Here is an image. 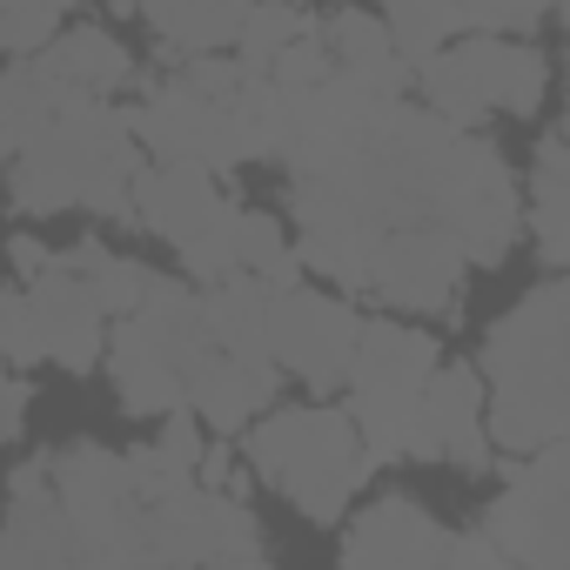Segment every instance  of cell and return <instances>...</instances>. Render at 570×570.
<instances>
[{
	"label": "cell",
	"instance_id": "2",
	"mask_svg": "<svg viewBox=\"0 0 570 570\" xmlns=\"http://www.w3.org/2000/svg\"><path fill=\"white\" fill-rule=\"evenodd\" d=\"M563 316H570V289L543 282L517 303V316H503L490 330L483 370L497 383V403L483 410L490 443L530 456L543 443H563L570 430V396H563Z\"/></svg>",
	"mask_w": 570,
	"mask_h": 570
},
{
	"label": "cell",
	"instance_id": "18",
	"mask_svg": "<svg viewBox=\"0 0 570 570\" xmlns=\"http://www.w3.org/2000/svg\"><path fill=\"white\" fill-rule=\"evenodd\" d=\"M41 61H48L61 81L88 88V95H108V88H121V81L135 75L128 48H121L115 35H101V28H75V35H55V41L41 48Z\"/></svg>",
	"mask_w": 570,
	"mask_h": 570
},
{
	"label": "cell",
	"instance_id": "12",
	"mask_svg": "<svg viewBox=\"0 0 570 570\" xmlns=\"http://www.w3.org/2000/svg\"><path fill=\"white\" fill-rule=\"evenodd\" d=\"M423 430L430 456L456 463L463 476L490 470V430H483V376L470 363H436L423 376Z\"/></svg>",
	"mask_w": 570,
	"mask_h": 570
},
{
	"label": "cell",
	"instance_id": "3",
	"mask_svg": "<svg viewBox=\"0 0 570 570\" xmlns=\"http://www.w3.org/2000/svg\"><path fill=\"white\" fill-rule=\"evenodd\" d=\"M248 463L289 503H303V517H316V523H336L343 503L356 497V483L376 470L343 410H275V416H262L255 436H248Z\"/></svg>",
	"mask_w": 570,
	"mask_h": 570
},
{
	"label": "cell",
	"instance_id": "19",
	"mask_svg": "<svg viewBox=\"0 0 570 570\" xmlns=\"http://www.w3.org/2000/svg\"><path fill=\"white\" fill-rule=\"evenodd\" d=\"M563 202H570V168H563V135L537 141V175H530V228H537V255L550 268H563L570 255V228H563Z\"/></svg>",
	"mask_w": 570,
	"mask_h": 570
},
{
	"label": "cell",
	"instance_id": "20",
	"mask_svg": "<svg viewBox=\"0 0 570 570\" xmlns=\"http://www.w3.org/2000/svg\"><path fill=\"white\" fill-rule=\"evenodd\" d=\"M383 28H390V48H396L410 68L430 61L436 48H450L456 35H470L450 0H383Z\"/></svg>",
	"mask_w": 570,
	"mask_h": 570
},
{
	"label": "cell",
	"instance_id": "27",
	"mask_svg": "<svg viewBox=\"0 0 570 570\" xmlns=\"http://www.w3.org/2000/svg\"><path fill=\"white\" fill-rule=\"evenodd\" d=\"M0 370H8V363H0Z\"/></svg>",
	"mask_w": 570,
	"mask_h": 570
},
{
	"label": "cell",
	"instance_id": "10",
	"mask_svg": "<svg viewBox=\"0 0 570 570\" xmlns=\"http://www.w3.org/2000/svg\"><path fill=\"white\" fill-rule=\"evenodd\" d=\"M28 309H35V330H41V356L48 363L75 370V376H88L101 363V350H108V309L88 289V275H75L61 255L41 275H28Z\"/></svg>",
	"mask_w": 570,
	"mask_h": 570
},
{
	"label": "cell",
	"instance_id": "21",
	"mask_svg": "<svg viewBox=\"0 0 570 570\" xmlns=\"http://www.w3.org/2000/svg\"><path fill=\"white\" fill-rule=\"evenodd\" d=\"M303 35H309L303 0H248V14H242V28H235V48H242L248 68H268L282 48L303 41Z\"/></svg>",
	"mask_w": 570,
	"mask_h": 570
},
{
	"label": "cell",
	"instance_id": "13",
	"mask_svg": "<svg viewBox=\"0 0 570 570\" xmlns=\"http://www.w3.org/2000/svg\"><path fill=\"white\" fill-rule=\"evenodd\" d=\"M188 410L215 430H242L248 416L275 410V363L268 356H228L202 330V350L188 363Z\"/></svg>",
	"mask_w": 570,
	"mask_h": 570
},
{
	"label": "cell",
	"instance_id": "16",
	"mask_svg": "<svg viewBox=\"0 0 570 570\" xmlns=\"http://www.w3.org/2000/svg\"><path fill=\"white\" fill-rule=\"evenodd\" d=\"M436 370V343L423 330L403 323H363L356 350H350V390H423V376Z\"/></svg>",
	"mask_w": 570,
	"mask_h": 570
},
{
	"label": "cell",
	"instance_id": "6",
	"mask_svg": "<svg viewBox=\"0 0 570 570\" xmlns=\"http://www.w3.org/2000/svg\"><path fill=\"white\" fill-rule=\"evenodd\" d=\"M537 463H510L517 483L490 503L483 530L497 537V550L510 563H537V570H563L570 563V456L563 443L530 450Z\"/></svg>",
	"mask_w": 570,
	"mask_h": 570
},
{
	"label": "cell",
	"instance_id": "15",
	"mask_svg": "<svg viewBox=\"0 0 570 570\" xmlns=\"http://www.w3.org/2000/svg\"><path fill=\"white\" fill-rule=\"evenodd\" d=\"M323 41H330V61L343 68V75H356L376 101H403V88H410V61L390 48V28H383V14H363V8H343L330 28H323Z\"/></svg>",
	"mask_w": 570,
	"mask_h": 570
},
{
	"label": "cell",
	"instance_id": "7",
	"mask_svg": "<svg viewBox=\"0 0 570 570\" xmlns=\"http://www.w3.org/2000/svg\"><path fill=\"white\" fill-rule=\"evenodd\" d=\"M248 68V61H242ZM235 95V88H228ZM228 95H208V88H195L188 75L181 81H161L148 101H141V115L128 121L135 135H141V148L155 155V161H202L208 175H222V168H242L248 161V148H242V135H235V121H228Z\"/></svg>",
	"mask_w": 570,
	"mask_h": 570
},
{
	"label": "cell",
	"instance_id": "5",
	"mask_svg": "<svg viewBox=\"0 0 570 570\" xmlns=\"http://www.w3.org/2000/svg\"><path fill=\"white\" fill-rule=\"evenodd\" d=\"M416 81L430 95V115L476 128L490 108L503 115H537L543 88H550V61L530 41H503V35H470L463 48H436L430 61H416Z\"/></svg>",
	"mask_w": 570,
	"mask_h": 570
},
{
	"label": "cell",
	"instance_id": "8",
	"mask_svg": "<svg viewBox=\"0 0 570 570\" xmlns=\"http://www.w3.org/2000/svg\"><path fill=\"white\" fill-rule=\"evenodd\" d=\"M356 309L330 303L303 282L268 289V356L275 370H296L309 390H336L350 376V350H356Z\"/></svg>",
	"mask_w": 570,
	"mask_h": 570
},
{
	"label": "cell",
	"instance_id": "22",
	"mask_svg": "<svg viewBox=\"0 0 570 570\" xmlns=\"http://www.w3.org/2000/svg\"><path fill=\"white\" fill-rule=\"evenodd\" d=\"M61 35V0H0V55H41Z\"/></svg>",
	"mask_w": 570,
	"mask_h": 570
},
{
	"label": "cell",
	"instance_id": "23",
	"mask_svg": "<svg viewBox=\"0 0 570 570\" xmlns=\"http://www.w3.org/2000/svg\"><path fill=\"white\" fill-rule=\"evenodd\" d=\"M450 8L463 14V28L476 35H530L557 0H450Z\"/></svg>",
	"mask_w": 570,
	"mask_h": 570
},
{
	"label": "cell",
	"instance_id": "26",
	"mask_svg": "<svg viewBox=\"0 0 570 570\" xmlns=\"http://www.w3.org/2000/svg\"><path fill=\"white\" fill-rule=\"evenodd\" d=\"M115 8H128V14H135V8H141V0H115Z\"/></svg>",
	"mask_w": 570,
	"mask_h": 570
},
{
	"label": "cell",
	"instance_id": "1",
	"mask_svg": "<svg viewBox=\"0 0 570 570\" xmlns=\"http://www.w3.org/2000/svg\"><path fill=\"white\" fill-rule=\"evenodd\" d=\"M135 168H141V141L128 115H115L101 95H81L8 148V202L21 215H55L75 202L101 215H128Z\"/></svg>",
	"mask_w": 570,
	"mask_h": 570
},
{
	"label": "cell",
	"instance_id": "25",
	"mask_svg": "<svg viewBox=\"0 0 570 570\" xmlns=\"http://www.w3.org/2000/svg\"><path fill=\"white\" fill-rule=\"evenodd\" d=\"M48 262H55V248H41L35 235H21V242H14V268H21V275H41Z\"/></svg>",
	"mask_w": 570,
	"mask_h": 570
},
{
	"label": "cell",
	"instance_id": "9",
	"mask_svg": "<svg viewBox=\"0 0 570 570\" xmlns=\"http://www.w3.org/2000/svg\"><path fill=\"white\" fill-rule=\"evenodd\" d=\"M470 275V255L450 228H390L370 255V282L383 303H403V309H450L456 289Z\"/></svg>",
	"mask_w": 570,
	"mask_h": 570
},
{
	"label": "cell",
	"instance_id": "4",
	"mask_svg": "<svg viewBox=\"0 0 570 570\" xmlns=\"http://www.w3.org/2000/svg\"><path fill=\"white\" fill-rule=\"evenodd\" d=\"M202 350V316H195V296L181 282L155 275V289L141 296V309H128L108 336V370H115V390L135 416H168V410H188V363Z\"/></svg>",
	"mask_w": 570,
	"mask_h": 570
},
{
	"label": "cell",
	"instance_id": "14",
	"mask_svg": "<svg viewBox=\"0 0 570 570\" xmlns=\"http://www.w3.org/2000/svg\"><path fill=\"white\" fill-rule=\"evenodd\" d=\"M450 557V537L436 530V517L410 497H390L376 503L370 517L350 523L343 537V563H390V570H410V563H443Z\"/></svg>",
	"mask_w": 570,
	"mask_h": 570
},
{
	"label": "cell",
	"instance_id": "11",
	"mask_svg": "<svg viewBox=\"0 0 570 570\" xmlns=\"http://www.w3.org/2000/svg\"><path fill=\"white\" fill-rule=\"evenodd\" d=\"M222 208H228V195L215 188V175L202 161H155V168H135V181H128V215L175 248L195 242L202 228H215Z\"/></svg>",
	"mask_w": 570,
	"mask_h": 570
},
{
	"label": "cell",
	"instance_id": "17",
	"mask_svg": "<svg viewBox=\"0 0 570 570\" xmlns=\"http://www.w3.org/2000/svg\"><path fill=\"white\" fill-rule=\"evenodd\" d=\"M141 14L155 21V35L168 48H188V55H208L222 41H235L248 0H141Z\"/></svg>",
	"mask_w": 570,
	"mask_h": 570
},
{
	"label": "cell",
	"instance_id": "24",
	"mask_svg": "<svg viewBox=\"0 0 570 570\" xmlns=\"http://www.w3.org/2000/svg\"><path fill=\"white\" fill-rule=\"evenodd\" d=\"M0 363L8 370L41 363V330H35V309L21 289H0Z\"/></svg>",
	"mask_w": 570,
	"mask_h": 570
}]
</instances>
